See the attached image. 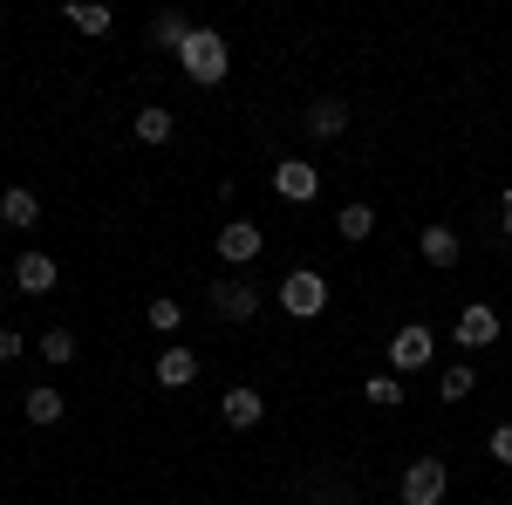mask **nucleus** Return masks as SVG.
Here are the masks:
<instances>
[{"label":"nucleus","instance_id":"obj_10","mask_svg":"<svg viewBox=\"0 0 512 505\" xmlns=\"http://www.w3.org/2000/svg\"><path fill=\"white\" fill-rule=\"evenodd\" d=\"M219 410H226V424H233V430H253L260 417H267L260 389H246V383H233V389H226V403H219Z\"/></svg>","mask_w":512,"mask_h":505},{"label":"nucleus","instance_id":"obj_16","mask_svg":"<svg viewBox=\"0 0 512 505\" xmlns=\"http://www.w3.org/2000/svg\"><path fill=\"white\" fill-rule=\"evenodd\" d=\"M69 28H76V35H110V7H96V0H69Z\"/></svg>","mask_w":512,"mask_h":505},{"label":"nucleus","instance_id":"obj_1","mask_svg":"<svg viewBox=\"0 0 512 505\" xmlns=\"http://www.w3.org/2000/svg\"><path fill=\"white\" fill-rule=\"evenodd\" d=\"M178 62H185V76L205 82V89L233 76V48H226V35H212V28H192L185 48H178Z\"/></svg>","mask_w":512,"mask_h":505},{"label":"nucleus","instance_id":"obj_26","mask_svg":"<svg viewBox=\"0 0 512 505\" xmlns=\"http://www.w3.org/2000/svg\"><path fill=\"white\" fill-rule=\"evenodd\" d=\"M499 226H506V239H512V192H506V219H499Z\"/></svg>","mask_w":512,"mask_h":505},{"label":"nucleus","instance_id":"obj_9","mask_svg":"<svg viewBox=\"0 0 512 505\" xmlns=\"http://www.w3.org/2000/svg\"><path fill=\"white\" fill-rule=\"evenodd\" d=\"M55 280H62V267H55L48 253H21V260H14V287H21V294H48Z\"/></svg>","mask_w":512,"mask_h":505},{"label":"nucleus","instance_id":"obj_18","mask_svg":"<svg viewBox=\"0 0 512 505\" xmlns=\"http://www.w3.org/2000/svg\"><path fill=\"white\" fill-rule=\"evenodd\" d=\"M335 233L342 239H369L376 233V212H369V205H342V212H335Z\"/></svg>","mask_w":512,"mask_h":505},{"label":"nucleus","instance_id":"obj_14","mask_svg":"<svg viewBox=\"0 0 512 505\" xmlns=\"http://www.w3.org/2000/svg\"><path fill=\"white\" fill-rule=\"evenodd\" d=\"M417 246H424V260H431V267H458V233H451V226H424Z\"/></svg>","mask_w":512,"mask_h":505},{"label":"nucleus","instance_id":"obj_5","mask_svg":"<svg viewBox=\"0 0 512 505\" xmlns=\"http://www.w3.org/2000/svg\"><path fill=\"white\" fill-rule=\"evenodd\" d=\"M274 192L294 198V205H308V198L321 192V171H315V164H301V157H287V164H274Z\"/></svg>","mask_w":512,"mask_h":505},{"label":"nucleus","instance_id":"obj_12","mask_svg":"<svg viewBox=\"0 0 512 505\" xmlns=\"http://www.w3.org/2000/svg\"><path fill=\"white\" fill-rule=\"evenodd\" d=\"M308 130H315V137H342V130H349V103H335V96L308 103Z\"/></svg>","mask_w":512,"mask_h":505},{"label":"nucleus","instance_id":"obj_7","mask_svg":"<svg viewBox=\"0 0 512 505\" xmlns=\"http://www.w3.org/2000/svg\"><path fill=\"white\" fill-rule=\"evenodd\" d=\"M499 342V314L485 308V301H472V308L458 314V349H492Z\"/></svg>","mask_w":512,"mask_h":505},{"label":"nucleus","instance_id":"obj_6","mask_svg":"<svg viewBox=\"0 0 512 505\" xmlns=\"http://www.w3.org/2000/svg\"><path fill=\"white\" fill-rule=\"evenodd\" d=\"M424 362H431V328H403V335L390 342V369L396 376H417Z\"/></svg>","mask_w":512,"mask_h":505},{"label":"nucleus","instance_id":"obj_11","mask_svg":"<svg viewBox=\"0 0 512 505\" xmlns=\"http://www.w3.org/2000/svg\"><path fill=\"white\" fill-rule=\"evenodd\" d=\"M158 383L164 389H192L198 383V355L192 349H164L158 355Z\"/></svg>","mask_w":512,"mask_h":505},{"label":"nucleus","instance_id":"obj_21","mask_svg":"<svg viewBox=\"0 0 512 505\" xmlns=\"http://www.w3.org/2000/svg\"><path fill=\"white\" fill-rule=\"evenodd\" d=\"M144 321H151L158 335H178V328H185V308H178V301H151V308H144Z\"/></svg>","mask_w":512,"mask_h":505},{"label":"nucleus","instance_id":"obj_22","mask_svg":"<svg viewBox=\"0 0 512 505\" xmlns=\"http://www.w3.org/2000/svg\"><path fill=\"white\" fill-rule=\"evenodd\" d=\"M41 355L48 362H76V328H48L41 335Z\"/></svg>","mask_w":512,"mask_h":505},{"label":"nucleus","instance_id":"obj_13","mask_svg":"<svg viewBox=\"0 0 512 505\" xmlns=\"http://www.w3.org/2000/svg\"><path fill=\"white\" fill-rule=\"evenodd\" d=\"M0 219H7V226H35V219H41V198L28 192V185L0 192Z\"/></svg>","mask_w":512,"mask_h":505},{"label":"nucleus","instance_id":"obj_25","mask_svg":"<svg viewBox=\"0 0 512 505\" xmlns=\"http://www.w3.org/2000/svg\"><path fill=\"white\" fill-rule=\"evenodd\" d=\"M14 355H21V335H14V328H0V362H14Z\"/></svg>","mask_w":512,"mask_h":505},{"label":"nucleus","instance_id":"obj_17","mask_svg":"<svg viewBox=\"0 0 512 505\" xmlns=\"http://www.w3.org/2000/svg\"><path fill=\"white\" fill-rule=\"evenodd\" d=\"M472 389H478V376H472V369H465V362H451V369L437 376V396H444V403H465Z\"/></svg>","mask_w":512,"mask_h":505},{"label":"nucleus","instance_id":"obj_4","mask_svg":"<svg viewBox=\"0 0 512 505\" xmlns=\"http://www.w3.org/2000/svg\"><path fill=\"white\" fill-rule=\"evenodd\" d=\"M260 246H267V239H260V226H253V219H226V226H219V260H226V267L260 260Z\"/></svg>","mask_w":512,"mask_h":505},{"label":"nucleus","instance_id":"obj_2","mask_svg":"<svg viewBox=\"0 0 512 505\" xmlns=\"http://www.w3.org/2000/svg\"><path fill=\"white\" fill-rule=\"evenodd\" d=\"M280 308L294 314V321H315V314L328 308V280L308 273V267H294L287 280H280Z\"/></svg>","mask_w":512,"mask_h":505},{"label":"nucleus","instance_id":"obj_19","mask_svg":"<svg viewBox=\"0 0 512 505\" xmlns=\"http://www.w3.org/2000/svg\"><path fill=\"white\" fill-rule=\"evenodd\" d=\"M171 130H178L171 110H137V137H144V144H171Z\"/></svg>","mask_w":512,"mask_h":505},{"label":"nucleus","instance_id":"obj_15","mask_svg":"<svg viewBox=\"0 0 512 505\" xmlns=\"http://www.w3.org/2000/svg\"><path fill=\"white\" fill-rule=\"evenodd\" d=\"M21 410H28V424H62V389L35 383V389H28V403H21Z\"/></svg>","mask_w":512,"mask_h":505},{"label":"nucleus","instance_id":"obj_20","mask_svg":"<svg viewBox=\"0 0 512 505\" xmlns=\"http://www.w3.org/2000/svg\"><path fill=\"white\" fill-rule=\"evenodd\" d=\"M151 35H158L164 48H171V55H178V48H185V35H192V28H185V14H171V7H164L158 21H151Z\"/></svg>","mask_w":512,"mask_h":505},{"label":"nucleus","instance_id":"obj_3","mask_svg":"<svg viewBox=\"0 0 512 505\" xmlns=\"http://www.w3.org/2000/svg\"><path fill=\"white\" fill-rule=\"evenodd\" d=\"M444 492H451L444 458H417V465H403V505H437Z\"/></svg>","mask_w":512,"mask_h":505},{"label":"nucleus","instance_id":"obj_23","mask_svg":"<svg viewBox=\"0 0 512 505\" xmlns=\"http://www.w3.org/2000/svg\"><path fill=\"white\" fill-rule=\"evenodd\" d=\"M369 403H383V410H396V403H403V383H396V376H369Z\"/></svg>","mask_w":512,"mask_h":505},{"label":"nucleus","instance_id":"obj_24","mask_svg":"<svg viewBox=\"0 0 512 505\" xmlns=\"http://www.w3.org/2000/svg\"><path fill=\"white\" fill-rule=\"evenodd\" d=\"M492 458H499V465L512 471V424H499V430H492Z\"/></svg>","mask_w":512,"mask_h":505},{"label":"nucleus","instance_id":"obj_8","mask_svg":"<svg viewBox=\"0 0 512 505\" xmlns=\"http://www.w3.org/2000/svg\"><path fill=\"white\" fill-rule=\"evenodd\" d=\"M212 308L226 314V321H253L260 314V294L246 280H212Z\"/></svg>","mask_w":512,"mask_h":505}]
</instances>
